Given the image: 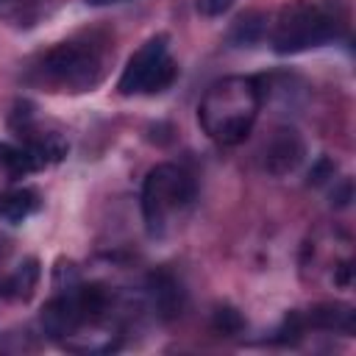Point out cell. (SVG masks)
<instances>
[{"mask_svg": "<svg viewBox=\"0 0 356 356\" xmlns=\"http://www.w3.org/2000/svg\"><path fill=\"white\" fill-rule=\"evenodd\" d=\"M261 97L264 89L259 78H222L203 95L197 120L203 131L220 145H239L256 122Z\"/></svg>", "mask_w": 356, "mask_h": 356, "instance_id": "1", "label": "cell"}, {"mask_svg": "<svg viewBox=\"0 0 356 356\" xmlns=\"http://www.w3.org/2000/svg\"><path fill=\"white\" fill-rule=\"evenodd\" d=\"M339 33V19L331 8L312 3V0H292L286 3L273 25V50L281 56L303 53L309 47H320Z\"/></svg>", "mask_w": 356, "mask_h": 356, "instance_id": "2", "label": "cell"}, {"mask_svg": "<svg viewBox=\"0 0 356 356\" xmlns=\"http://www.w3.org/2000/svg\"><path fill=\"white\" fill-rule=\"evenodd\" d=\"M42 75L58 89L86 92L103 81V53L95 42H61L42 58Z\"/></svg>", "mask_w": 356, "mask_h": 356, "instance_id": "3", "label": "cell"}, {"mask_svg": "<svg viewBox=\"0 0 356 356\" xmlns=\"http://www.w3.org/2000/svg\"><path fill=\"white\" fill-rule=\"evenodd\" d=\"M195 197V181L178 164H156L142 184V214L150 236H161L170 211L189 206Z\"/></svg>", "mask_w": 356, "mask_h": 356, "instance_id": "4", "label": "cell"}, {"mask_svg": "<svg viewBox=\"0 0 356 356\" xmlns=\"http://www.w3.org/2000/svg\"><path fill=\"white\" fill-rule=\"evenodd\" d=\"M167 44H170L167 33H156L128 58V64L117 81L120 95H142V92L156 95V92H164L175 81L178 67L170 58Z\"/></svg>", "mask_w": 356, "mask_h": 356, "instance_id": "5", "label": "cell"}, {"mask_svg": "<svg viewBox=\"0 0 356 356\" xmlns=\"http://www.w3.org/2000/svg\"><path fill=\"white\" fill-rule=\"evenodd\" d=\"M306 156V145H303V136L289 128V125H281L273 131L267 147H264V167L270 175L281 178V175H289L300 167Z\"/></svg>", "mask_w": 356, "mask_h": 356, "instance_id": "6", "label": "cell"}, {"mask_svg": "<svg viewBox=\"0 0 356 356\" xmlns=\"http://www.w3.org/2000/svg\"><path fill=\"white\" fill-rule=\"evenodd\" d=\"M75 284H78V281H75ZM75 284L64 286L61 295L50 298V300L42 306L39 323H42V331H44L50 339L70 337V334L83 323V314H81L78 300H75Z\"/></svg>", "mask_w": 356, "mask_h": 356, "instance_id": "7", "label": "cell"}, {"mask_svg": "<svg viewBox=\"0 0 356 356\" xmlns=\"http://www.w3.org/2000/svg\"><path fill=\"white\" fill-rule=\"evenodd\" d=\"M147 292L153 300V309L159 312V317L172 320L181 314L184 309V289L178 284V278L170 270H156L147 275Z\"/></svg>", "mask_w": 356, "mask_h": 356, "instance_id": "8", "label": "cell"}, {"mask_svg": "<svg viewBox=\"0 0 356 356\" xmlns=\"http://www.w3.org/2000/svg\"><path fill=\"white\" fill-rule=\"evenodd\" d=\"M303 317H306V325H312V328L342 331L348 337L356 331V312L348 303H317Z\"/></svg>", "mask_w": 356, "mask_h": 356, "instance_id": "9", "label": "cell"}, {"mask_svg": "<svg viewBox=\"0 0 356 356\" xmlns=\"http://www.w3.org/2000/svg\"><path fill=\"white\" fill-rule=\"evenodd\" d=\"M36 209H39V192L36 189L19 186V189H8L0 195V217L11 225L28 220Z\"/></svg>", "mask_w": 356, "mask_h": 356, "instance_id": "10", "label": "cell"}, {"mask_svg": "<svg viewBox=\"0 0 356 356\" xmlns=\"http://www.w3.org/2000/svg\"><path fill=\"white\" fill-rule=\"evenodd\" d=\"M267 31V14L261 11H245L234 19L231 31H228V42L234 47H245V44H256Z\"/></svg>", "mask_w": 356, "mask_h": 356, "instance_id": "11", "label": "cell"}, {"mask_svg": "<svg viewBox=\"0 0 356 356\" xmlns=\"http://www.w3.org/2000/svg\"><path fill=\"white\" fill-rule=\"evenodd\" d=\"M36 281H39V261H36V259H28V261L19 264V270L8 278V295L28 300V298L33 295Z\"/></svg>", "mask_w": 356, "mask_h": 356, "instance_id": "12", "label": "cell"}, {"mask_svg": "<svg viewBox=\"0 0 356 356\" xmlns=\"http://www.w3.org/2000/svg\"><path fill=\"white\" fill-rule=\"evenodd\" d=\"M211 328H214L217 334L234 337V334L245 331V317H242L234 306L222 303V306H217V309H214V314H211Z\"/></svg>", "mask_w": 356, "mask_h": 356, "instance_id": "13", "label": "cell"}, {"mask_svg": "<svg viewBox=\"0 0 356 356\" xmlns=\"http://www.w3.org/2000/svg\"><path fill=\"white\" fill-rule=\"evenodd\" d=\"M303 331H306V317L300 312H289L281 323V328L273 334V342L278 345H295L303 339Z\"/></svg>", "mask_w": 356, "mask_h": 356, "instance_id": "14", "label": "cell"}, {"mask_svg": "<svg viewBox=\"0 0 356 356\" xmlns=\"http://www.w3.org/2000/svg\"><path fill=\"white\" fill-rule=\"evenodd\" d=\"M334 172H337V161H331L328 156H320L314 164H312V170H309V186H320V184H325L328 178H334Z\"/></svg>", "mask_w": 356, "mask_h": 356, "instance_id": "15", "label": "cell"}, {"mask_svg": "<svg viewBox=\"0 0 356 356\" xmlns=\"http://www.w3.org/2000/svg\"><path fill=\"white\" fill-rule=\"evenodd\" d=\"M31 117H33V106L28 100H17L14 103V114H11V128H19L22 131L31 122Z\"/></svg>", "mask_w": 356, "mask_h": 356, "instance_id": "16", "label": "cell"}, {"mask_svg": "<svg viewBox=\"0 0 356 356\" xmlns=\"http://www.w3.org/2000/svg\"><path fill=\"white\" fill-rule=\"evenodd\" d=\"M231 6H234V0H197V8H200L206 17H220V14H225Z\"/></svg>", "mask_w": 356, "mask_h": 356, "instance_id": "17", "label": "cell"}, {"mask_svg": "<svg viewBox=\"0 0 356 356\" xmlns=\"http://www.w3.org/2000/svg\"><path fill=\"white\" fill-rule=\"evenodd\" d=\"M331 203H334V206H348V203H350V181H348V178L342 181V186H339V189H334Z\"/></svg>", "mask_w": 356, "mask_h": 356, "instance_id": "18", "label": "cell"}, {"mask_svg": "<svg viewBox=\"0 0 356 356\" xmlns=\"http://www.w3.org/2000/svg\"><path fill=\"white\" fill-rule=\"evenodd\" d=\"M350 273H353V264H350V261H342V264L337 267V273H334V281H337L339 286H350Z\"/></svg>", "mask_w": 356, "mask_h": 356, "instance_id": "19", "label": "cell"}, {"mask_svg": "<svg viewBox=\"0 0 356 356\" xmlns=\"http://www.w3.org/2000/svg\"><path fill=\"white\" fill-rule=\"evenodd\" d=\"M11 150H14V145H8V142H0V167H6V161H8Z\"/></svg>", "mask_w": 356, "mask_h": 356, "instance_id": "20", "label": "cell"}, {"mask_svg": "<svg viewBox=\"0 0 356 356\" xmlns=\"http://www.w3.org/2000/svg\"><path fill=\"white\" fill-rule=\"evenodd\" d=\"M89 6H114V3H125V0H83Z\"/></svg>", "mask_w": 356, "mask_h": 356, "instance_id": "21", "label": "cell"}]
</instances>
